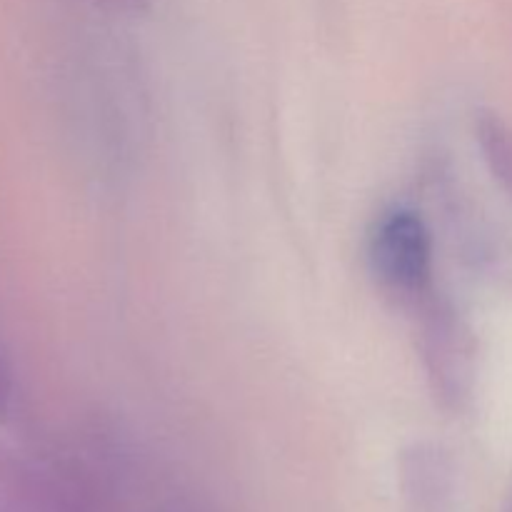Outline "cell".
<instances>
[{
	"label": "cell",
	"mask_w": 512,
	"mask_h": 512,
	"mask_svg": "<svg viewBox=\"0 0 512 512\" xmlns=\"http://www.w3.org/2000/svg\"><path fill=\"white\" fill-rule=\"evenodd\" d=\"M370 265L380 283L400 298H418L433 275V235L413 210H390L370 235Z\"/></svg>",
	"instance_id": "cell-1"
},
{
	"label": "cell",
	"mask_w": 512,
	"mask_h": 512,
	"mask_svg": "<svg viewBox=\"0 0 512 512\" xmlns=\"http://www.w3.org/2000/svg\"><path fill=\"white\" fill-rule=\"evenodd\" d=\"M425 335H428V360L433 365V378L438 380V388L445 395H453L455 398L460 378V343L455 340L458 328L450 320V313L440 308L433 310Z\"/></svg>",
	"instance_id": "cell-2"
},
{
	"label": "cell",
	"mask_w": 512,
	"mask_h": 512,
	"mask_svg": "<svg viewBox=\"0 0 512 512\" xmlns=\"http://www.w3.org/2000/svg\"><path fill=\"white\" fill-rule=\"evenodd\" d=\"M478 143L493 178L512 198V128L498 115H480Z\"/></svg>",
	"instance_id": "cell-3"
},
{
	"label": "cell",
	"mask_w": 512,
	"mask_h": 512,
	"mask_svg": "<svg viewBox=\"0 0 512 512\" xmlns=\"http://www.w3.org/2000/svg\"><path fill=\"white\" fill-rule=\"evenodd\" d=\"M8 390H5V370H3V365H0V413H3V408H5V398H8Z\"/></svg>",
	"instance_id": "cell-4"
},
{
	"label": "cell",
	"mask_w": 512,
	"mask_h": 512,
	"mask_svg": "<svg viewBox=\"0 0 512 512\" xmlns=\"http://www.w3.org/2000/svg\"><path fill=\"white\" fill-rule=\"evenodd\" d=\"M113 3H118V5H130V8H138V5H143V0H113Z\"/></svg>",
	"instance_id": "cell-5"
}]
</instances>
